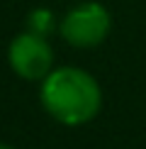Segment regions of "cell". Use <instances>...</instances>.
Masks as SVG:
<instances>
[{
  "instance_id": "6da1fadb",
  "label": "cell",
  "mask_w": 146,
  "mask_h": 149,
  "mask_svg": "<svg viewBox=\"0 0 146 149\" xmlns=\"http://www.w3.org/2000/svg\"><path fill=\"white\" fill-rule=\"evenodd\" d=\"M39 100L56 122L78 127L95 120V115L100 113L102 91L88 71L76 66H61L51 69V73L41 81Z\"/></svg>"
},
{
  "instance_id": "7a4b0ae2",
  "label": "cell",
  "mask_w": 146,
  "mask_h": 149,
  "mask_svg": "<svg viewBox=\"0 0 146 149\" xmlns=\"http://www.w3.org/2000/svg\"><path fill=\"white\" fill-rule=\"evenodd\" d=\"M112 27V17L102 3L88 0L66 12V17L59 24V32L71 47L78 49H90L105 42Z\"/></svg>"
},
{
  "instance_id": "3957f363",
  "label": "cell",
  "mask_w": 146,
  "mask_h": 149,
  "mask_svg": "<svg viewBox=\"0 0 146 149\" xmlns=\"http://www.w3.org/2000/svg\"><path fill=\"white\" fill-rule=\"evenodd\" d=\"M8 61L20 78L44 81L54 69V52L41 34H34L27 29L10 42Z\"/></svg>"
},
{
  "instance_id": "277c9868",
  "label": "cell",
  "mask_w": 146,
  "mask_h": 149,
  "mask_svg": "<svg viewBox=\"0 0 146 149\" xmlns=\"http://www.w3.org/2000/svg\"><path fill=\"white\" fill-rule=\"evenodd\" d=\"M27 29H29V32H34V34L46 37L54 29V15L46 8L32 10V12H29V17H27Z\"/></svg>"
},
{
  "instance_id": "5b68a950",
  "label": "cell",
  "mask_w": 146,
  "mask_h": 149,
  "mask_svg": "<svg viewBox=\"0 0 146 149\" xmlns=\"http://www.w3.org/2000/svg\"><path fill=\"white\" fill-rule=\"evenodd\" d=\"M0 149H15V147H10V144H5V142H0Z\"/></svg>"
}]
</instances>
